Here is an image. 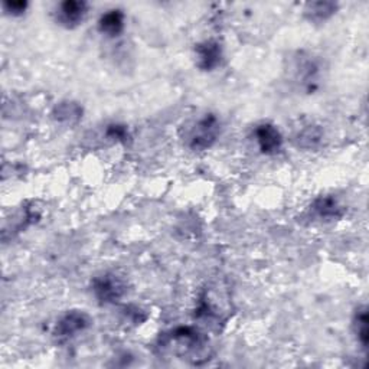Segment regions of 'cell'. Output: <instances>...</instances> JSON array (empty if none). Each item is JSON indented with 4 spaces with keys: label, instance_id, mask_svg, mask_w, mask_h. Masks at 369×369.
Segmentation results:
<instances>
[{
    "label": "cell",
    "instance_id": "1",
    "mask_svg": "<svg viewBox=\"0 0 369 369\" xmlns=\"http://www.w3.org/2000/svg\"><path fill=\"white\" fill-rule=\"evenodd\" d=\"M221 134V121L213 114L206 113L192 121L185 129L186 146L193 152H204L213 147Z\"/></svg>",
    "mask_w": 369,
    "mask_h": 369
},
{
    "label": "cell",
    "instance_id": "5",
    "mask_svg": "<svg viewBox=\"0 0 369 369\" xmlns=\"http://www.w3.org/2000/svg\"><path fill=\"white\" fill-rule=\"evenodd\" d=\"M87 12H89V5L81 0H66L58 5L55 12L57 22L66 29L77 28L85 19Z\"/></svg>",
    "mask_w": 369,
    "mask_h": 369
},
{
    "label": "cell",
    "instance_id": "8",
    "mask_svg": "<svg viewBox=\"0 0 369 369\" xmlns=\"http://www.w3.org/2000/svg\"><path fill=\"white\" fill-rule=\"evenodd\" d=\"M98 29L110 38L120 37L125 30V13L120 9H111L102 13L98 21Z\"/></svg>",
    "mask_w": 369,
    "mask_h": 369
},
{
    "label": "cell",
    "instance_id": "3",
    "mask_svg": "<svg viewBox=\"0 0 369 369\" xmlns=\"http://www.w3.org/2000/svg\"><path fill=\"white\" fill-rule=\"evenodd\" d=\"M93 321L89 313L84 310H69L58 319L54 327V336L60 342H65L75 338L78 333L84 332L91 326Z\"/></svg>",
    "mask_w": 369,
    "mask_h": 369
},
{
    "label": "cell",
    "instance_id": "2",
    "mask_svg": "<svg viewBox=\"0 0 369 369\" xmlns=\"http://www.w3.org/2000/svg\"><path fill=\"white\" fill-rule=\"evenodd\" d=\"M91 286L96 298L104 305L116 303L127 293V285L125 278L116 273H104L94 277Z\"/></svg>",
    "mask_w": 369,
    "mask_h": 369
},
{
    "label": "cell",
    "instance_id": "12",
    "mask_svg": "<svg viewBox=\"0 0 369 369\" xmlns=\"http://www.w3.org/2000/svg\"><path fill=\"white\" fill-rule=\"evenodd\" d=\"M323 138V133L319 127L316 126H307L303 129L300 133L297 134V142L298 146H302L305 149H313L316 146H319Z\"/></svg>",
    "mask_w": 369,
    "mask_h": 369
},
{
    "label": "cell",
    "instance_id": "4",
    "mask_svg": "<svg viewBox=\"0 0 369 369\" xmlns=\"http://www.w3.org/2000/svg\"><path fill=\"white\" fill-rule=\"evenodd\" d=\"M254 140L262 154L274 156L283 147V136L273 123H260L254 129Z\"/></svg>",
    "mask_w": 369,
    "mask_h": 369
},
{
    "label": "cell",
    "instance_id": "7",
    "mask_svg": "<svg viewBox=\"0 0 369 369\" xmlns=\"http://www.w3.org/2000/svg\"><path fill=\"white\" fill-rule=\"evenodd\" d=\"M310 209L314 217L325 221L341 219L343 217V206L339 204V201L335 197L330 195L319 197L312 204Z\"/></svg>",
    "mask_w": 369,
    "mask_h": 369
},
{
    "label": "cell",
    "instance_id": "6",
    "mask_svg": "<svg viewBox=\"0 0 369 369\" xmlns=\"http://www.w3.org/2000/svg\"><path fill=\"white\" fill-rule=\"evenodd\" d=\"M197 66L202 71H214L215 68L221 65L222 61V48L221 44L208 39L195 46Z\"/></svg>",
    "mask_w": 369,
    "mask_h": 369
},
{
    "label": "cell",
    "instance_id": "9",
    "mask_svg": "<svg viewBox=\"0 0 369 369\" xmlns=\"http://www.w3.org/2000/svg\"><path fill=\"white\" fill-rule=\"evenodd\" d=\"M296 69H297L296 77L298 82H302V85L306 87L307 90H313L319 80V71H321L319 64L310 57H306L302 61L297 62Z\"/></svg>",
    "mask_w": 369,
    "mask_h": 369
},
{
    "label": "cell",
    "instance_id": "11",
    "mask_svg": "<svg viewBox=\"0 0 369 369\" xmlns=\"http://www.w3.org/2000/svg\"><path fill=\"white\" fill-rule=\"evenodd\" d=\"M52 116H54L61 123H69V125H71V123L78 121L82 117V109L75 102L66 101V102L58 104L54 113H52Z\"/></svg>",
    "mask_w": 369,
    "mask_h": 369
},
{
    "label": "cell",
    "instance_id": "13",
    "mask_svg": "<svg viewBox=\"0 0 369 369\" xmlns=\"http://www.w3.org/2000/svg\"><path fill=\"white\" fill-rule=\"evenodd\" d=\"M354 329L357 333L358 342L362 345L363 349H366L368 348V313H366L365 306L359 307L355 313Z\"/></svg>",
    "mask_w": 369,
    "mask_h": 369
},
{
    "label": "cell",
    "instance_id": "15",
    "mask_svg": "<svg viewBox=\"0 0 369 369\" xmlns=\"http://www.w3.org/2000/svg\"><path fill=\"white\" fill-rule=\"evenodd\" d=\"M3 9L8 15L19 16V15L25 13V10L28 9V3L26 2H6V3H3Z\"/></svg>",
    "mask_w": 369,
    "mask_h": 369
},
{
    "label": "cell",
    "instance_id": "10",
    "mask_svg": "<svg viewBox=\"0 0 369 369\" xmlns=\"http://www.w3.org/2000/svg\"><path fill=\"white\" fill-rule=\"evenodd\" d=\"M338 6L332 2H313L307 3L305 15L312 22H325L326 19L336 12Z\"/></svg>",
    "mask_w": 369,
    "mask_h": 369
},
{
    "label": "cell",
    "instance_id": "14",
    "mask_svg": "<svg viewBox=\"0 0 369 369\" xmlns=\"http://www.w3.org/2000/svg\"><path fill=\"white\" fill-rule=\"evenodd\" d=\"M127 136H129V133H127V129L125 126L111 125L107 129V137L113 138V140H117V142H125V140L127 138Z\"/></svg>",
    "mask_w": 369,
    "mask_h": 369
}]
</instances>
